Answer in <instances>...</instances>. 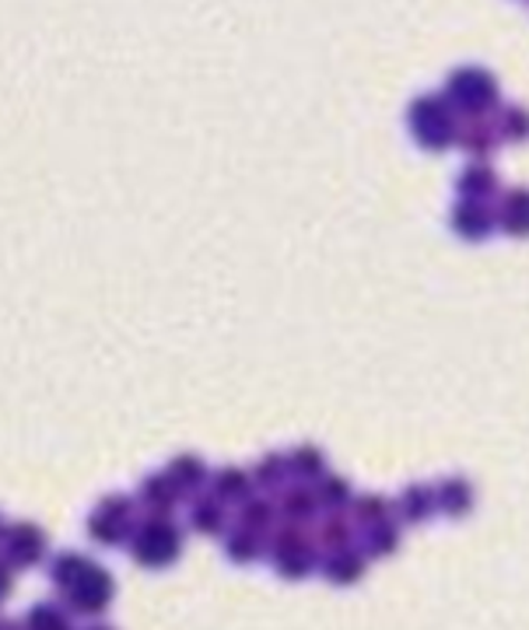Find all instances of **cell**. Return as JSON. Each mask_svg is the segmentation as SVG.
Wrapping results in <instances>:
<instances>
[{"label":"cell","mask_w":529,"mask_h":630,"mask_svg":"<svg viewBox=\"0 0 529 630\" xmlns=\"http://www.w3.org/2000/svg\"><path fill=\"white\" fill-rule=\"evenodd\" d=\"M498 232H504L509 238H529V186H512L504 189L498 204Z\"/></svg>","instance_id":"obj_11"},{"label":"cell","mask_w":529,"mask_h":630,"mask_svg":"<svg viewBox=\"0 0 529 630\" xmlns=\"http://www.w3.org/2000/svg\"><path fill=\"white\" fill-rule=\"evenodd\" d=\"M393 512H396V504L390 498H382V494H357L351 501V522L362 525V529L393 522Z\"/></svg>","instance_id":"obj_21"},{"label":"cell","mask_w":529,"mask_h":630,"mask_svg":"<svg viewBox=\"0 0 529 630\" xmlns=\"http://www.w3.org/2000/svg\"><path fill=\"white\" fill-rule=\"evenodd\" d=\"M455 144L470 155V161H491V155L501 148V130L494 116H460V134Z\"/></svg>","instance_id":"obj_8"},{"label":"cell","mask_w":529,"mask_h":630,"mask_svg":"<svg viewBox=\"0 0 529 630\" xmlns=\"http://www.w3.org/2000/svg\"><path fill=\"white\" fill-rule=\"evenodd\" d=\"M287 459H292V476H298L302 483H320L326 476V452L320 445H298L287 452Z\"/></svg>","instance_id":"obj_23"},{"label":"cell","mask_w":529,"mask_h":630,"mask_svg":"<svg viewBox=\"0 0 529 630\" xmlns=\"http://www.w3.org/2000/svg\"><path fill=\"white\" fill-rule=\"evenodd\" d=\"M263 553H267V543H263V537H259V532H253V529L238 525L228 537V557L235 564H253V561H259Z\"/></svg>","instance_id":"obj_27"},{"label":"cell","mask_w":529,"mask_h":630,"mask_svg":"<svg viewBox=\"0 0 529 630\" xmlns=\"http://www.w3.org/2000/svg\"><path fill=\"white\" fill-rule=\"evenodd\" d=\"M494 119H498L501 140H512V144L529 140V106H522V102H501V109L494 112Z\"/></svg>","instance_id":"obj_25"},{"label":"cell","mask_w":529,"mask_h":630,"mask_svg":"<svg viewBox=\"0 0 529 630\" xmlns=\"http://www.w3.org/2000/svg\"><path fill=\"white\" fill-rule=\"evenodd\" d=\"M498 173L491 161H467L455 176V193L463 200H491L498 193Z\"/></svg>","instance_id":"obj_12"},{"label":"cell","mask_w":529,"mask_h":630,"mask_svg":"<svg viewBox=\"0 0 529 630\" xmlns=\"http://www.w3.org/2000/svg\"><path fill=\"white\" fill-rule=\"evenodd\" d=\"M316 494H320V504L330 508V512H344V508H351V501H354L351 480L341 476V473H326V476L316 483Z\"/></svg>","instance_id":"obj_26"},{"label":"cell","mask_w":529,"mask_h":630,"mask_svg":"<svg viewBox=\"0 0 529 630\" xmlns=\"http://www.w3.org/2000/svg\"><path fill=\"white\" fill-rule=\"evenodd\" d=\"M183 501V491L173 483L168 473H155L140 483V504L148 508V515H168Z\"/></svg>","instance_id":"obj_16"},{"label":"cell","mask_w":529,"mask_h":630,"mask_svg":"<svg viewBox=\"0 0 529 630\" xmlns=\"http://www.w3.org/2000/svg\"><path fill=\"white\" fill-rule=\"evenodd\" d=\"M249 476H253L256 491H277L281 494L287 488V476H292V459H287V452H267L249 470Z\"/></svg>","instance_id":"obj_18"},{"label":"cell","mask_w":529,"mask_h":630,"mask_svg":"<svg viewBox=\"0 0 529 630\" xmlns=\"http://www.w3.org/2000/svg\"><path fill=\"white\" fill-rule=\"evenodd\" d=\"M253 476L249 470L225 466L218 473H210V498H218L222 504H246L253 498Z\"/></svg>","instance_id":"obj_15"},{"label":"cell","mask_w":529,"mask_h":630,"mask_svg":"<svg viewBox=\"0 0 529 630\" xmlns=\"http://www.w3.org/2000/svg\"><path fill=\"white\" fill-rule=\"evenodd\" d=\"M91 630H112V627H91Z\"/></svg>","instance_id":"obj_33"},{"label":"cell","mask_w":529,"mask_h":630,"mask_svg":"<svg viewBox=\"0 0 529 630\" xmlns=\"http://www.w3.org/2000/svg\"><path fill=\"white\" fill-rule=\"evenodd\" d=\"M277 522V504L267 501V498H249L246 504H238V525L243 529H253L259 537H267Z\"/></svg>","instance_id":"obj_24"},{"label":"cell","mask_w":529,"mask_h":630,"mask_svg":"<svg viewBox=\"0 0 529 630\" xmlns=\"http://www.w3.org/2000/svg\"><path fill=\"white\" fill-rule=\"evenodd\" d=\"M393 504H396L400 522H406V525H421L439 512V498H435V488H431V483H411V488H403V494Z\"/></svg>","instance_id":"obj_13"},{"label":"cell","mask_w":529,"mask_h":630,"mask_svg":"<svg viewBox=\"0 0 529 630\" xmlns=\"http://www.w3.org/2000/svg\"><path fill=\"white\" fill-rule=\"evenodd\" d=\"M316 547H323L326 553L354 547V522H351V515H344V512L323 515L320 525H316Z\"/></svg>","instance_id":"obj_19"},{"label":"cell","mask_w":529,"mask_h":630,"mask_svg":"<svg viewBox=\"0 0 529 630\" xmlns=\"http://www.w3.org/2000/svg\"><path fill=\"white\" fill-rule=\"evenodd\" d=\"M406 127L424 151H445L460 134V112L449 106L442 91H421L406 106Z\"/></svg>","instance_id":"obj_1"},{"label":"cell","mask_w":529,"mask_h":630,"mask_svg":"<svg viewBox=\"0 0 529 630\" xmlns=\"http://www.w3.org/2000/svg\"><path fill=\"white\" fill-rule=\"evenodd\" d=\"M320 494L316 488H308V483H287L277 498V515L287 522V525H308L320 519Z\"/></svg>","instance_id":"obj_10"},{"label":"cell","mask_w":529,"mask_h":630,"mask_svg":"<svg viewBox=\"0 0 529 630\" xmlns=\"http://www.w3.org/2000/svg\"><path fill=\"white\" fill-rule=\"evenodd\" d=\"M316 537H308L305 525H284V529H274L271 540H267V553L277 568L281 578H292V581H302L316 571L320 557H316Z\"/></svg>","instance_id":"obj_4"},{"label":"cell","mask_w":529,"mask_h":630,"mask_svg":"<svg viewBox=\"0 0 529 630\" xmlns=\"http://www.w3.org/2000/svg\"><path fill=\"white\" fill-rule=\"evenodd\" d=\"M365 561H369L365 550H357V547L336 550V553H326L323 574H326V581H333V585H354V581L365 574Z\"/></svg>","instance_id":"obj_17"},{"label":"cell","mask_w":529,"mask_h":630,"mask_svg":"<svg viewBox=\"0 0 529 630\" xmlns=\"http://www.w3.org/2000/svg\"><path fill=\"white\" fill-rule=\"evenodd\" d=\"M26 630H70V623L53 602H39L26 620Z\"/></svg>","instance_id":"obj_30"},{"label":"cell","mask_w":529,"mask_h":630,"mask_svg":"<svg viewBox=\"0 0 529 630\" xmlns=\"http://www.w3.org/2000/svg\"><path fill=\"white\" fill-rule=\"evenodd\" d=\"M442 95L460 116H494L501 109V85L480 63L452 67L442 85Z\"/></svg>","instance_id":"obj_2"},{"label":"cell","mask_w":529,"mask_h":630,"mask_svg":"<svg viewBox=\"0 0 529 630\" xmlns=\"http://www.w3.org/2000/svg\"><path fill=\"white\" fill-rule=\"evenodd\" d=\"M130 553L140 568H168L183 553V532L168 515H148L130 537Z\"/></svg>","instance_id":"obj_3"},{"label":"cell","mask_w":529,"mask_h":630,"mask_svg":"<svg viewBox=\"0 0 529 630\" xmlns=\"http://www.w3.org/2000/svg\"><path fill=\"white\" fill-rule=\"evenodd\" d=\"M88 568H91V561H85L81 553H63V557H57V561H53V585L67 592Z\"/></svg>","instance_id":"obj_29"},{"label":"cell","mask_w":529,"mask_h":630,"mask_svg":"<svg viewBox=\"0 0 529 630\" xmlns=\"http://www.w3.org/2000/svg\"><path fill=\"white\" fill-rule=\"evenodd\" d=\"M91 540H99L102 547H116L134 537V501L124 494H109L99 501V508L88 519Z\"/></svg>","instance_id":"obj_5"},{"label":"cell","mask_w":529,"mask_h":630,"mask_svg":"<svg viewBox=\"0 0 529 630\" xmlns=\"http://www.w3.org/2000/svg\"><path fill=\"white\" fill-rule=\"evenodd\" d=\"M449 228L460 235L470 246L477 242H488L498 232V214L491 207V200H455L452 214H449Z\"/></svg>","instance_id":"obj_6"},{"label":"cell","mask_w":529,"mask_h":630,"mask_svg":"<svg viewBox=\"0 0 529 630\" xmlns=\"http://www.w3.org/2000/svg\"><path fill=\"white\" fill-rule=\"evenodd\" d=\"M435 498H439V512L449 519H467L477 504L473 483L467 476H445L442 483H435Z\"/></svg>","instance_id":"obj_14"},{"label":"cell","mask_w":529,"mask_h":630,"mask_svg":"<svg viewBox=\"0 0 529 630\" xmlns=\"http://www.w3.org/2000/svg\"><path fill=\"white\" fill-rule=\"evenodd\" d=\"M46 557V537L32 522H18L4 532V561L14 568H32Z\"/></svg>","instance_id":"obj_9"},{"label":"cell","mask_w":529,"mask_h":630,"mask_svg":"<svg viewBox=\"0 0 529 630\" xmlns=\"http://www.w3.org/2000/svg\"><path fill=\"white\" fill-rule=\"evenodd\" d=\"M400 540H403V532H400L396 519L372 525V529H365V557H390V553H396Z\"/></svg>","instance_id":"obj_28"},{"label":"cell","mask_w":529,"mask_h":630,"mask_svg":"<svg viewBox=\"0 0 529 630\" xmlns=\"http://www.w3.org/2000/svg\"><path fill=\"white\" fill-rule=\"evenodd\" d=\"M0 630H18V623H11V620H0Z\"/></svg>","instance_id":"obj_32"},{"label":"cell","mask_w":529,"mask_h":630,"mask_svg":"<svg viewBox=\"0 0 529 630\" xmlns=\"http://www.w3.org/2000/svg\"><path fill=\"white\" fill-rule=\"evenodd\" d=\"M189 525H194L197 532H204V537H218V532H225V525H228L225 504L210 494L197 498L194 508H189Z\"/></svg>","instance_id":"obj_22"},{"label":"cell","mask_w":529,"mask_h":630,"mask_svg":"<svg viewBox=\"0 0 529 630\" xmlns=\"http://www.w3.org/2000/svg\"><path fill=\"white\" fill-rule=\"evenodd\" d=\"M112 592H116V585H112V578H109V571L106 568H99V564H91L75 585L67 589V602H70V610L75 613H106L109 610V602H112Z\"/></svg>","instance_id":"obj_7"},{"label":"cell","mask_w":529,"mask_h":630,"mask_svg":"<svg viewBox=\"0 0 529 630\" xmlns=\"http://www.w3.org/2000/svg\"><path fill=\"white\" fill-rule=\"evenodd\" d=\"M168 476H173V483L183 491V494H194V491H200L204 483H210V473H207V463L200 455H176L173 463H168V470H165Z\"/></svg>","instance_id":"obj_20"},{"label":"cell","mask_w":529,"mask_h":630,"mask_svg":"<svg viewBox=\"0 0 529 630\" xmlns=\"http://www.w3.org/2000/svg\"><path fill=\"white\" fill-rule=\"evenodd\" d=\"M11 592V571H8V564L0 561V602H4V595Z\"/></svg>","instance_id":"obj_31"}]
</instances>
